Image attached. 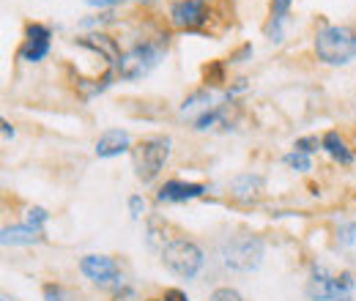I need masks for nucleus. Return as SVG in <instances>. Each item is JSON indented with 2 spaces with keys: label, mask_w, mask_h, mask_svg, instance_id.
<instances>
[{
  "label": "nucleus",
  "mask_w": 356,
  "mask_h": 301,
  "mask_svg": "<svg viewBox=\"0 0 356 301\" xmlns=\"http://www.w3.org/2000/svg\"><path fill=\"white\" fill-rule=\"evenodd\" d=\"M315 55L329 66H343L356 58V33L346 25H329L315 36Z\"/></svg>",
  "instance_id": "obj_1"
},
{
  "label": "nucleus",
  "mask_w": 356,
  "mask_h": 301,
  "mask_svg": "<svg viewBox=\"0 0 356 301\" xmlns=\"http://www.w3.org/2000/svg\"><path fill=\"white\" fill-rule=\"evenodd\" d=\"M170 159V137H162V134H154V137H145L140 140L132 148V165H134V175L148 184L154 181L165 162Z\"/></svg>",
  "instance_id": "obj_2"
},
{
  "label": "nucleus",
  "mask_w": 356,
  "mask_h": 301,
  "mask_svg": "<svg viewBox=\"0 0 356 301\" xmlns=\"http://www.w3.org/2000/svg\"><path fill=\"white\" fill-rule=\"evenodd\" d=\"M162 263L168 266V271H173L181 279H192L203 268L206 258H203V250L195 241L173 238L170 244L162 247Z\"/></svg>",
  "instance_id": "obj_3"
},
{
  "label": "nucleus",
  "mask_w": 356,
  "mask_h": 301,
  "mask_svg": "<svg viewBox=\"0 0 356 301\" xmlns=\"http://www.w3.org/2000/svg\"><path fill=\"white\" fill-rule=\"evenodd\" d=\"M264 260V241L252 236L233 238L222 247V263L230 271H255Z\"/></svg>",
  "instance_id": "obj_4"
},
{
  "label": "nucleus",
  "mask_w": 356,
  "mask_h": 301,
  "mask_svg": "<svg viewBox=\"0 0 356 301\" xmlns=\"http://www.w3.org/2000/svg\"><path fill=\"white\" fill-rule=\"evenodd\" d=\"M159 60H162V49L156 44L151 42L134 44L132 49L121 58V63H118V77L121 80H140L151 69H156Z\"/></svg>",
  "instance_id": "obj_5"
},
{
  "label": "nucleus",
  "mask_w": 356,
  "mask_h": 301,
  "mask_svg": "<svg viewBox=\"0 0 356 301\" xmlns=\"http://www.w3.org/2000/svg\"><path fill=\"white\" fill-rule=\"evenodd\" d=\"M356 288V277L354 274H323V271H315L307 285V296L312 301H334L348 296V291Z\"/></svg>",
  "instance_id": "obj_6"
},
{
  "label": "nucleus",
  "mask_w": 356,
  "mask_h": 301,
  "mask_svg": "<svg viewBox=\"0 0 356 301\" xmlns=\"http://www.w3.org/2000/svg\"><path fill=\"white\" fill-rule=\"evenodd\" d=\"M170 22L181 31H197L209 22V8L200 0H178L170 6Z\"/></svg>",
  "instance_id": "obj_7"
},
{
  "label": "nucleus",
  "mask_w": 356,
  "mask_h": 301,
  "mask_svg": "<svg viewBox=\"0 0 356 301\" xmlns=\"http://www.w3.org/2000/svg\"><path fill=\"white\" fill-rule=\"evenodd\" d=\"M80 271L96 285H115L121 279V268L118 263L107 255H86L80 260Z\"/></svg>",
  "instance_id": "obj_8"
},
{
  "label": "nucleus",
  "mask_w": 356,
  "mask_h": 301,
  "mask_svg": "<svg viewBox=\"0 0 356 301\" xmlns=\"http://www.w3.org/2000/svg\"><path fill=\"white\" fill-rule=\"evenodd\" d=\"M49 36H52V33H49L47 25H39V22L28 25V28H25V44L19 47V58L28 60V63L44 60V55L49 52Z\"/></svg>",
  "instance_id": "obj_9"
},
{
  "label": "nucleus",
  "mask_w": 356,
  "mask_h": 301,
  "mask_svg": "<svg viewBox=\"0 0 356 301\" xmlns=\"http://www.w3.org/2000/svg\"><path fill=\"white\" fill-rule=\"evenodd\" d=\"M80 47H86V49H93L99 58H104V63L110 66V69H115L118 72V63H121V49H118V42L115 39H110L107 33H90V36H83V39H77Z\"/></svg>",
  "instance_id": "obj_10"
},
{
  "label": "nucleus",
  "mask_w": 356,
  "mask_h": 301,
  "mask_svg": "<svg viewBox=\"0 0 356 301\" xmlns=\"http://www.w3.org/2000/svg\"><path fill=\"white\" fill-rule=\"evenodd\" d=\"M206 192L203 184H186V181H168L159 192H156V200L159 203H186V200H195Z\"/></svg>",
  "instance_id": "obj_11"
},
{
  "label": "nucleus",
  "mask_w": 356,
  "mask_h": 301,
  "mask_svg": "<svg viewBox=\"0 0 356 301\" xmlns=\"http://www.w3.org/2000/svg\"><path fill=\"white\" fill-rule=\"evenodd\" d=\"M124 151H129V134L124 129L104 131V134L99 137V143H96V156H102V159L118 156V154H124Z\"/></svg>",
  "instance_id": "obj_12"
},
{
  "label": "nucleus",
  "mask_w": 356,
  "mask_h": 301,
  "mask_svg": "<svg viewBox=\"0 0 356 301\" xmlns=\"http://www.w3.org/2000/svg\"><path fill=\"white\" fill-rule=\"evenodd\" d=\"M39 241H44V233L42 230H36V227H31L28 222L25 225H14V227H3V244L8 247H14V244H39Z\"/></svg>",
  "instance_id": "obj_13"
},
{
  "label": "nucleus",
  "mask_w": 356,
  "mask_h": 301,
  "mask_svg": "<svg viewBox=\"0 0 356 301\" xmlns=\"http://www.w3.org/2000/svg\"><path fill=\"white\" fill-rule=\"evenodd\" d=\"M321 148H323L332 159H337V162H343V165H351V162H354L351 148L346 145V140H343L337 131H326L323 140H321Z\"/></svg>",
  "instance_id": "obj_14"
},
{
  "label": "nucleus",
  "mask_w": 356,
  "mask_h": 301,
  "mask_svg": "<svg viewBox=\"0 0 356 301\" xmlns=\"http://www.w3.org/2000/svg\"><path fill=\"white\" fill-rule=\"evenodd\" d=\"M214 127H230V104H217L209 113L195 118V129L197 131L214 129Z\"/></svg>",
  "instance_id": "obj_15"
},
{
  "label": "nucleus",
  "mask_w": 356,
  "mask_h": 301,
  "mask_svg": "<svg viewBox=\"0 0 356 301\" xmlns=\"http://www.w3.org/2000/svg\"><path fill=\"white\" fill-rule=\"evenodd\" d=\"M261 192H264V178H261V175L244 172V175H238V178L233 181V195H236L238 200H252V197H258Z\"/></svg>",
  "instance_id": "obj_16"
},
{
  "label": "nucleus",
  "mask_w": 356,
  "mask_h": 301,
  "mask_svg": "<svg viewBox=\"0 0 356 301\" xmlns=\"http://www.w3.org/2000/svg\"><path fill=\"white\" fill-rule=\"evenodd\" d=\"M197 110H200V115L211 110V99H209V93H206V90L192 93V96H189V99L181 104V115H184V118H186V115H195Z\"/></svg>",
  "instance_id": "obj_17"
},
{
  "label": "nucleus",
  "mask_w": 356,
  "mask_h": 301,
  "mask_svg": "<svg viewBox=\"0 0 356 301\" xmlns=\"http://www.w3.org/2000/svg\"><path fill=\"white\" fill-rule=\"evenodd\" d=\"M291 3H293V0H271V25H268V33H271L274 39H280V22L285 19Z\"/></svg>",
  "instance_id": "obj_18"
},
{
  "label": "nucleus",
  "mask_w": 356,
  "mask_h": 301,
  "mask_svg": "<svg viewBox=\"0 0 356 301\" xmlns=\"http://www.w3.org/2000/svg\"><path fill=\"white\" fill-rule=\"evenodd\" d=\"M285 165H288V168H293V170H302V172L312 168L310 156H307V154H302V151H291V154L285 156Z\"/></svg>",
  "instance_id": "obj_19"
},
{
  "label": "nucleus",
  "mask_w": 356,
  "mask_h": 301,
  "mask_svg": "<svg viewBox=\"0 0 356 301\" xmlns=\"http://www.w3.org/2000/svg\"><path fill=\"white\" fill-rule=\"evenodd\" d=\"M47 211L44 209H31V211H28V225H31V227H36V230H42V227H44V222H47Z\"/></svg>",
  "instance_id": "obj_20"
},
{
  "label": "nucleus",
  "mask_w": 356,
  "mask_h": 301,
  "mask_svg": "<svg viewBox=\"0 0 356 301\" xmlns=\"http://www.w3.org/2000/svg\"><path fill=\"white\" fill-rule=\"evenodd\" d=\"M209 301H241V296H238L233 288H217V291L209 296Z\"/></svg>",
  "instance_id": "obj_21"
},
{
  "label": "nucleus",
  "mask_w": 356,
  "mask_h": 301,
  "mask_svg": "<svg viewBox=\"0 0 356 301\" xmlns=\"http://www.w3.org/2000/svg\"><path fill=\"white\" fill-rule=\"evenodd\" d=\"M44 301H69L60 285H44Z\"/></svg>",
  "instance_id": "obj_22"
},
{
  "label": "nucleus",
  "mask_w": 356,
  "mask_h": 301,
  "mask_svg": "<svg viewBox=\"0 0 356 301\" xmlns=\"http://www.w3.org/2000/svg\"><path fill=\"white\" fill-rule=\"evenodd\" d=\"M318 145H321V143H318V137H302V140H296V145H293V148L310 156V154L315 151V148H318Z\"/></svg>",
  "instance_id": "obj_23"
},
{
  "label": "nucleus",
  "mask_w": 356,
  "mask_h": 301,
  "mask_svg": "<svg viewBox=\"0 0 356 301\" xmlns=\"http://www.w3.org/2000/svg\"><path fill=\"white\" fill-rule=\"evenodd\" d=\"M222 80L225 77H222V66H220V63H214L211 69H206V83H209V86H220Z\"/></svg>",
  "instance_id": "obj_24"
},
{
  "label": "nucleus",
  "mask_w": 356,
  "mask_h": 301,
  "mask_svg": "<svg viewBox=\"0 0 356 301\" xmlns=\"http://www.w3.org/2000/svg\"><path fill=\"white\" fill-rule=\"evenodd\" d=\"M129 211H132V219H140L143 211H145V200L140 197V195H132L129 197Z\"/></svg>",
  "instance_id": "obj_25"
},
{
  "label": "nucleus",
  "mask_w": 356,
  "mask_h": 301,
  "mask_svg": "<svg viewBox=\"0 0 356 301\" xmlns=\"http://www.w3.org/2000/svg\"><path fill=\"white\" fill-rule=\"evenodd\" d=\"M165 301H189V299H186V293H184V291H178V288H168V291H165Z\"/></svg>",
  "instance_id": "obj_26"
},
{
  "label": "nucleus",
  "mask_w": 356,
  "mask_h": 301,
  "mask_svg": "<svg viewBox=\"0 0 356 301\" xmlns=\"http://www.w3.org/2000/svg\"><path fill=\"white\" fill-rule=\"evenodd\" d=\"M11 137H14V129H11V124H8V121H3V140L8 143Z\"/></svg>",
  "instance_id": "obj_27"
},
{
  "label": "nucleus",
  "mask_w": 356,
  "mask_h": 301,
  "mask_svg": "<svg viewBox=\"0 0 356 301\" xmlns=\"http://www.w3.org/2000/svg\"><path fill=\"white\" fill-rule=\"evenodd\" d=\"M88 6H115V3H121V0H86Z\"/></svg>",
  "instance_id": "obj_28"
},
{
  "label": "nucleus",
  "mask_w": 356,
  "mask_h": 301,
  "mask_svg": "<svg viewBox=\"0 0 356 301\" xmlns=\"http://www.w3.org/2000/svg\"><path fill=\"white\" fill-rule=\"evenodd\" d=\"M334 301H351V299H348V296H343V299H334Z\"/></svg>",
  "instance_id": "obj_29"
},
{
  "label": "nucleus",
  "mask_w": 356,
  "mask_h": 301,
  "mask_svg": "<svg viewBox=\"0 0 356 301\" xmlns=\"http://www.w3.org/2000/svg\"><path fill=\"white\" fill-rule=\"evenodd\" d=\"M143 3H154V0H143Z\"/></svg>",
  "instance_id": "obj_30"
},
{
  "label": "nucleus",
  "mask_w": 356,
  "mask_h": 301,
  "mask_svg": "<svg viewBox=\"0 0 356 301\" xmlns=\"http://www.w3.org/2000/svg\"><path fill=\"white\" fill-rule=\"evenodd\" d=\"M151 301H156V299H151Z\"/></svg>",
  "instance_id": "obj_31"
},
{
  "label": "nucleus",
  "mask_w": 356,
  "mask_h": 301,
  "mask_svg": "<svg viewBox=\"0 0 356 301\" xmlns=\"http://www.w3.org/2000/svg\"><path fill=\"white\" fill-rule=\"evenodd\" d=\"M200 3H203V0H200Z\"/></svg>",
  "instance_id": "obj_32"
}]
</instances>
